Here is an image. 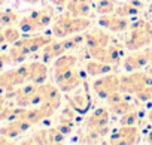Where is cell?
I'll return each instance as SVG.
<instances>
[{
	"instance_id": "30",
	"label": "cell",
	"mask_w": 152,
	"mask_h": 145,
	"mask_svg": "<svg viewBox=\"0 0 152 145\" xmlns=\"http://www.w3.org/2000/svg\"><path fill=\"white\" fill-rule=\"evenodd\" d=\"M52 2V5L54 6H57V8H64L66 9V6H67V3H69V0H51Z\"/></svg>"
},
{
	"instance_id": "25",
	"label": "cell",
	"mask_w": 152,
	"mask_h": 145,
	"mask_svg": "<svg viewBox=\"0 0 152 145\" xmlns=\"http://www.w3.org/2000/svg\"><path fill=\"white\" fill-rule=\"evenodd\" d=\"M48 141H49V144H63L66 141V135L63 132H60L55 126V127L48 129Z\"/></svg>"
},
{
	"instance_id": "20",
	"label": "cell",
	"mask_w": 152,
	"mask_h": 145,
	"mask_svg": "<svg viewBox=\"0 0 152 145\" xmlns=\"http://www.w3.org/2000/svg\"><path fill=\"white\" fill-rule=\"evenodd\" d=\"M116 9V2L115 0H99L96 3L94 11L99 15H109V14H115Z\"/></svg>"
},
{
	"instance_id": "3",
	"label": "cell",
	"mask_w": 152,
	"mask_h": 145,
	"mask_svg": "<svg viewBox=\"0 0 152 145\" xmlns=\"http://www.w3.org/2000/svg\"><path fill=\"white\" fill-rule=\"evenodd\" d=\"M116 90H119V77L112 75V74L103 75L102 78L96 79L94 84H93V91L100 99H104V100L110 93H113Z\"/></svg>"
},
{
	"instance_id": "24",
	"label": "cell",
	"mask_w": 152,
	"mask_h": 145,
	"mask_svg": "<svg viewBox=\"0 0 152 145\" xmlns=\"http://www.w3.org/2000/svg\"><path fill=\"white\" fill-rule=\"evenodd\" d=\"M109 111L112 112V114H115V115H124V114H127L128 111H131V105L124 99V100H121V102H118V103H113V105H109Z\"/></svg>"
},
{
	"instance_id": "29",
	"label": "cell",
	"mask_w": 152,
	"mask_h": 145,
	"mask_svg": "<svg viewBox=\"0 0 152 145\" xmlns=\"http://www.w3.org/2000/svg\"><path fill=\"white\" fill-rule=\"evenodd\" d=\"M73 123H70V121H58L57 123V129L60 130V132H63L66 136L69 135V133H72V130H73Z\"/></svg>"
},
{
	"instance_id": "12",
	"label": "cell",
	"mask_w": 152,
	"mask_h": 145,
	"mask_svg": "<svg viewBox=\"0 0 152 145\" xmlns=\"http://www.w3.org/2000/svg\"><path fill=\"white\" fill-rule=\"evenodd\" d=\"M42 90H43V96H45V102L49 103L55 111L60 108L63 96H61V90L58 85H52V84H40Z\"/></svg>"
},
{
	"instance_id": "18",
	"label": "cell",
	"mask_w": 152,
	"mask_h": 145,
	"mask_svg": "<svg viewBox=\"0 0 152 145\" xmlns=\"http://www.w3.org/2000/svg\"><path fill=\"white\" fill-rule=\"evenodd\" d=\"M143 9L137 8L136 5H133L130 0L125 3H121V5H116V9H115V14L119 15V17H124V18H133V17H137L142 14Z\"/></svg>"
},
{
	"instance_id": "21",
	"label": "cell",
	"mask_w": 152,
	"mask_h": 145,
	"mask_svg": "<svg viewBox=\"0 0 152 145\" xmlns=\"http://www.w3.org/2000/svg\"><path fill=\"white\" fill-rule=\"evenodd\" d=\"M21 133H23V132H21L20 126L17 124V121H11V124H8V126H5V127L0 129V135H3V136H6V138H17V136H20Z\"/></svg>"
},
{
	"instance_id": "23",
	"label": "cell",
	"mask_w": 152,
	"mask_h": 145,
	"mask_svg": "<svg viewBox=\"0 0 152 145\" xmlns=\"http://www.w3.org/2000/svg\"><path fill=\"white\" fill-rule=\"evenodd\" d=\"M18 24H20V30H21L23 33H33V32L39 30L37 26H36V23H34V20H33L30 15L21 18V20L18 21Z\"/></svg>"
},
{
	"instance_id": "17",
	"label": "cell",
	"mask_w": 152,
	"mask_h": 145,
	"mask_svg": "<svg viewBox=\"0 0 152 145\" xmlns=\"http://www.w3.org/2000/svg\"><path fill=\"white\" fill-rule=\"evenodd\" d=\"M69 105L78 112H85L90 106V97L87 96V93L79 91L76 94H72L69 97Z\"/></svg>"
},
{
	"instance_id": "26",
	"label": "cell",
	"mask_w": 152,
	"mask_h": 145,
	"mask_svg": "<svg viewBox=\"0 0 152 145\" xmlns=\"http://www.w3.org/2000/svg\"><path fill=\"white\" fill-rule=\"evenodd\" d=\"M137 121H139V114L136 111H133V109L128 111L127 114L121 115V118H119V124L121 126H136Z\"/></svg>"
},
{
	"instance_id": "10",
	"label": "cell",
	"mask_w": 152,
	"mask_h": 145,
	"mask_svg": "<svg viewBox=\"0 0 152 145\" xmlns=\"http://www.w3.org/2000/svg\"><path fill=\"white\" fill-rule=\"evenodd\" d=\"M110 43V38L106 35V32L96 29L91 32L85 33V45L88 48H96V46H107Z\"/></svg>"
},
{
	"instance_id": "33",
	"label": "cell",
	"mask_w": 152,
	"mask_h": 145,
	"mask_svg": "<svg viewBox=\"0 0 152 145\" xmlns=\"http://www.w3.org/2000/svg\"><path fill=\"white\" fill-rule=\"evenodd\" d=\"M146 141H148V144H152V132L148 135V139H146Z\"/></svg>"
},
{
	"instance_id": "14",
	"label": "cell",
	"mask_w": 152,
	"mask_h": 145,
	"mask_svg": "<svg viewBox=\"0 0 152 145\" xmlns=\"http://www.w3.org/2000/svg\"><path fill=\"white\" fill-rule=\"evenodd\" d=\"M30 17L34 20L36 26L39 30L48 27L54 18V9L52 8H45V9H40V11H33L30 14Z\"/></svg>"
},
{
	"instance_id": "31",
	"label": "cell",
	"mask_w": 152,
	"mask_h": 145,
	"mask_svg": "<svg viewBox=\"0 0 152 145\" xmlns=\"http://www.w3.org/2000/svg\"><path fill=\"white\" fill-rule=\"evenodd\" d=\"M26 3H30V5H36V3H40L42 0H24Z\"/></svg>"
},
{
	"instance_id": "22",
	"label": "cell",
	"mask_w": 152,
	"mask_h": 145,
	"mask_svg": "<svg viewBox=\"0 0 152 145\" xmlns=\"http://www.w3.org/2000/svg\"><path fill=\"white\" fill-rule=\"evenodd\" d=\"M18 21L20 20H18V17H17L15 12H11V11L0 12V26H3V27H12Z\"/></svg>"
},
{
	"instance_id": "4",
	"label": "cell",
	"mask_w": 152,
	"mask_h": 145,
	"mask_svg": "<svg viewBox=\"0 0 152 145\" xmlns=\"http://www.w3.org/2000/svg\"><path fill=\"white\" fill-rule=\"evenodd\" d=\"M140 132L136 126H121L115 133L110 135L109 142L116 145V144H124V145H133L140 141Z\"/></svg>"
},
{
	"instance_id": "15",
	"label": "cell",
	"mask_w": 152,
	"mask_h": 145,
	"mask_svg": "<svg viewBox=\"0 0 152 145\" xmlns=\"http://www.w3.org/2000/svg\"><path fill=\"white\" fill-rule=\"evenodd\" d=\"M30 66V79L40 85V84H45L46 81V77H48V67L45 63H40V61H36V63H31L28 64Z\"/></svg>"
},
{
	"instance_id": "19",
	"label": "cell",
	"mask_w": 152,
	"mask_h": 145,
	"mask_svg": "<svg viewBox=\"0 0 152 145\" xmlns=\"http://www.w3.org/2000/svg\"><path fill=\"white\" fill-rule=\"evenodd\" d=\"M124 57V49L118 43H109L107 45V63L109 64H118Z\"/></svg>"
},
{
	"instance_id": "8",
	"label": "cell",
	"mask_w": 152,
	"mask_h": 145,
	"mask_svg": "<svg viewBox=\"0 0 152 145\" xmlns=\"http://www.w3.org/2000/svg\"><path fill=\"white\" fill-rule=\"evenodd\" d=\"M149 63H151V58H149L148 48L139 49V51H131V54H128L124 58V67L127 72H136L142 67H146Z\"/></svg>"
},
{
	"instance_id": "16",
	"label": "cell",
	"mask_w": 152,
	"mask_h": 145,
	"mask_svg": "<svg viewBox=\"0 0 152 145\" xmlns=\"http://www.w3.org/2000/svg\"><path fill=\"white\" fill-rule=\"evenodd\" d=\"M66 54V48L61 40H51L45 48H43V61H51L55 60L57 57Z\"/></svg>"
},
{
	"instance_id": "13",
	"label": "cell",
	"mask_w": 152,
	"mask_h": 145,
	"mask_svg": "<svg viewBox=\"0 0 152 145\" xmlns=\"http://www.w3.org/2000/svg\"><path fill=\"white\" fill-rule=\"evenodd\" d=\"M76 61H78V58H76L75 55L72 54H63L60 57L55 58L54 61V77L55 75H61L64 74V72L67 70H72L76 67Z\"/></svg>"
},
{
	"instance_id": "1",
	"label": "cell",
	"mask_w": 152,
	"mask_h": 145,
	"mask_svg": "<svg viewBox=\"0 0 152 145\" xmlns=\"http://www.w3.org/2000/svg\"><path fill=\"white\" fill-rule=\"evenodd\" d=\"M152 43V23L137 18L130 21L128 35L125 38V48L130 51H139Z\"/></svg>"
},
{
	"instance_id": "11",
	"label": "cell",
	"mask_w": 152,
	"mask_h": 145,
	"mask_svg": "<svg viewBox=\"0 0 152 145\" xmlns=\"http://www.w3.org/2000/svg\"><path fill=\"white\" fill-rule=\"evenodd\" d=\"M85 70L87 74L93 78H97V77H103L106 74H110L113 70V64H109V63H104V61H99V60H90L85 63Z\"/></svg>"
},
{
	"instance_id": "34",
	"label": "cell",
	"mask_w": 152,
	"mask_h": 145,
	"mask_svg": "<svg viewBox=\"0 0 152 145\" xmlns=\"http://www.w3.org/2000/svg\"><path fill=\"white\" fill-rule=\"evenodd\" d=\"M5 2H6V0H0V6H2V5H3Z\"/></svg>"
},
{
	"instance_id": "7",
	"label": "cell",
	"mask_w": 152,
	"mask_h": 145,
	"mask_svg": "<svg viewBox=\"0 0 152 145\" xmlns=\"http://www.w3.org/2000/svg\"><path fill=\"white\" fill-rule=\"evenodd\" d=\"M97 24L102 29L112 30V32H125L130 29V21L128 18L119 17L116 14H109V15H100L97 20Z\"/></svg>"
},
{
	"instance_id": "2",
	"label": "cell",
	"mask_w": 152,
	"mask_h": 145,
	"mask_svg": "<svg viewBox=\"0 0 152 145\" xmlns=\"http://www.w3.org/2000/svg\"><path fill=\"white\" fill-rule=\"evenodd\" d=\"M91 26V21L85 17H72L67 12L61 17H58V20L55 21L54 27H52V36L58 38V39H64L70 35H76L85 32L88 27Z\"/></svg>"
},
{
	"instance_id": "9",
	"label": "cell",
	"mask_w": 152,
	"mask_h": 145,
	"mask_svg": "<svg viewBox=\"0 0 152 145\" xmlns=\"http://www.w3.org/2000/svg\"><path fill=\"white\" fill-rule=\"evenodd\" d=\"M94 11V5L91 0H69L66 6V12L72 17H85L88 18Z\"/></svg>"
},
{
	"instance_id": "27",
	"label": "cell",
	"mask_w": 152,
	"mask_h": 145,
	"mask_svg": "<svg viewBox=\"0 0 152 145\" xmlns=\"http://www.w3.org/2000/svg\"><path fill=\"white\" fill-rule=\"evenodd\" d=\"M20 29L17 30V29H14V27H8L6 30H3V33H5V38H6V42H9V43H15L17 40H20Z\"/></svg>"
},
{
	"instance_id": "5",
	"label": "cell",
	"mask_w": 152,
	"mask_h": 145,
	"mask_svg": "<svg viewBox=\"0 0 152 145\" xmlns=\"http://www.w3.org/2000/svg\"><path fill=\"white\" fill-rule=\"evenodd\" d=\"M85 124H87L88 129H94V130H97V132L100 133V136L103 138V136L107 133L109 109H106V108H97V109H94V111L88 115Z\"/></svg>"
},
{
	"instance_id": "32",
	"label": "cell",
	"mask_w": 152,
	"mask_h": 145,
	"mask_svg": "<svg viewBox=\"0 0 152 145\" xmlns=\"http://www.w3.org/2000/svg\"><path fill=\"white\" fill-rule=\"evenodd\" d=\"M148 120H149V123L152 124V109L149 111V114H148Z\"/></svg>"
},
{
	"instance_id": "28",
	"label": "cell",
	"mask_w": 152,
	"mask_h": 145,
	"mask_svg": "<svg viewBox=\"0 0 152 145\" xmlns=\"http://www.w3.org/2000/svg\"><path fill=\"white\" fill-rule=\"evenodd\" d=\"M31 138H33V139H31L33 144H49V141H48V130H46V129L37 130Z\"/></svg>"
},
{
	"instance_id": "6",
	"label": "cell",
	"mask_w": 152,
	"mask_h": 145,
	"mask_svg": "<svg viewBox=\"0 0 152 145\" xmlns=\"http://www.w3.org/2000/svg\"><path fill=\"white\" fill-rule=\"evenodd\" d=\"M54 79H55V84L60 87L61 91H73L82 84V78L79 75V72L76 70V67L64 72L61 75H55Z\"/></svg>"
}]
</instances>
